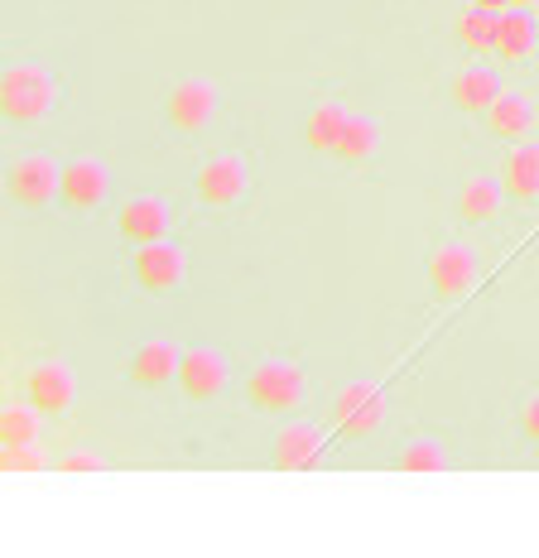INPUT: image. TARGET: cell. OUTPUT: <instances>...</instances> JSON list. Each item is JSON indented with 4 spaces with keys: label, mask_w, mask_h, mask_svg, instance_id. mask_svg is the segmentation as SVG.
Instances as JSON below:
<instances>
[{
    "label": "cell",
    "mask_w": 539,
    "mask_h": 558,
    "mask_svg": "<svg viewBox=\"0 0 539 558\" xmlns=\"http://www.w3.org/2000/svg\"><path fill=\"white\" fill-rule=\"evenodd\" d=\"M58 101H63V83L39 58H20V63H10L0 73V116L10 125H20V131L44 125L58 111Z\"/></svg>",
    "instance_id": "cell-1"
},
{
    "label": "cell",
    "mask_w": 539,
    "mask_h": 558,
    "mask_svg": "<svg viewBox=\"0 0 539 558\" xmlns=\"http://www.w3.org/2000/svg\"><path fill=\"white\" fill-rule=\"evenodd\" d=\"M241 395L255 414H299L309 400V376L289 356H261L241 380Z\"/></svg>",
    "instance_id": "cell-2"
},
{
    "label": "cell",
    "mask_w": 539,
    "mask_h": 558,
    "mask_svg": "<svg viewBox=\"0 0 539 558\" xmlns=\"http://www.w3.org/2000/svg\"><path fill=\"white\" fill-rule=\"evenodd\" d=\"M5 197L25 213H44V207L63 203V165L49 149H25L5 165Z\"/></svg>",
    "instance_id": "cell-3"
},
{
    "label": "cell",
    "mask_w": 539,
    "mask_h": 558,
    "mask_svg": "<svg viewBox=\"0 0 539 558\" xmlns=\"http://www.w3.org/2000/svg\"><path fill=\"white\" fill-rule=\"evenodd\" d=\"M251 193V165L241 149H213L207 159H197L193 169V197L207 213H231Z\"/></svg>",
    "instance_id": "cell-4"
},
{
    "label": "cell",
    "mask_w": 539,
    "mask_h": 558,
    "mask_svg": "<svg viewBox=\"0 0 539 558\" xmlns=\"http://www.w3.org/2000/svg\"><path fill=\"white\" fill-rule=\"evenodd\" d=\"M385 414H391V400H385L381 380H367V376L347 380L333 395V410H327V418H333V428L343 438H371L385 424Z\"/></svg>",
    "instance_id": "cell-5"
},
{
    "label": "cell",
    "mask_w": 539,
    "mask_h": 558,
    "mask_svg": "<svg viewBox=\"0 0 539 558\" xmlns=\"http://www.w3.org/2000/svg\"><path fill=\"white\" fill-rule=\"evenodd\" d=\"M189 279V251L179 246V241H145V246H135L131 255V284L140 294L149 299H164L173 294V289Z\"/></svg>",
    "instance_id": "cell-6"
},
{
    "label": "cell",
    "mask_w": 539,
    "mask_h": 558,
    "mask_svg": "<svg viewBox=\"0 0 539 558\" xmlns=\"http://www.w3.org/2000/svg\"><path fill=\"white\" fill-rule=\"evenodd\" d=\"M477 251L467 246V241L458 236H443V241H433L429 255H424V279H429V294L433 299H463V294H472V284H477Z\"/></svg>",
    "instance_id": "cell-7"
},
{
    "label": "cell",
    "mask_w": 539,
    "mask_h": 558,
    "mask_svg": "<svg viewBox=\"0 0 539 558\" xmlns=\"http://www.w3.org/2000/svg\"><path fill=\"white\" fill-rule=\"evenodd\" d=\"M217 116V83L213 77H179L164 97V121L173 135H203Z\"/></svg>",
    "instance_id": "cell-8"
},
{
    "label": "cell",
    "mask_w": 539,
    "mask_h": 558,
    "mask_svg": "<svg viewBox=\"0 0 539 558\" xmlns=\"http://www.w3.org/2000/svg\"><path fill=\"white\" fill-rule=\"evenodd\" d=\"M20 390L44 414H68L77 404V371L63 356H44V362H29L20 371Z\"/></svg>",
    "instance_id": "cell-9"
},
{
    "label": "cell",
    "mask_w": 539,
    "mask_h": 558,
    "mask_svg": "<svg viewBox=\"0 0 539 558\" xmlns=\"http://www.w3.org/2000/svg\"><path fill=\"white\" fill-rule=\"evenodd\" d=\"M179 362H183L179 337L149 332L145 342L125 356V380L140 386V390H164V386H173V380H179Z\"/></svg>",
    "instance_id": "cell-10"
},
{
    "label": "cell",
    "mask_w": 539,
    "mask_h": 558,
    "mask_svg": "<svg viewBox=\"0 0 539 558\" xmlns=\"http://www.w3.org/2000/svg\"><path fill=\"white\" fill-rule=\"evenodd\" d=\"M173 386L183 390V400H193V404H207V400H217L221 390L231 386V362L217 352V347H183V362H179V380Z\"/></svg>",
    "instance_id": "cell-11"
},
{
    "label": "cell",
    "mask_w": 539,
    "mask_h": 558,
    "mask_svg": "<svg viewBox=\"0 0 539 558\" xmlns=\"http://www.w3.org/2000/svg\"><path fill=\"white\" fill-rule=\"evenodd\" d=\"M270 458H275L279 472H313L327 458V428L313 424V418H285Z\"/></svg>",
    "instance_id": "cell-12"
},
{
    "label": "cell",
    "mask_w": 539,
    "mask_h": 558,
    "mask_svg": "<svg viewBox=\"0 0 539 558\" xmlns=\"http://www.w3.org/2000/svg\"><path fill=\"white\" fill-rule=\"evenodd\" d=\"M169 227H173V207H169V197H159V193H131L116 207V231H121L131 246L164 241Z\"/></svg>",
    "instance_id": "cell-13"
},
{
    "label": "cell",
    "mask_w": 539,
    "mask_h": 558,
    "mask_svg": "<svg viewBox=\"0 0 539 558\" xmlns=\"http://www.w3.org/2000/svg\"><path fill=\"white\" fill-rule=\"evenodd\" d=\"M111 193V169L101 155H73L63 165V207L68 213H97Z\"/></svg>",
    "instance_id": "cell-14"
},
{
    "label": "cell",
    "mask_w": 539,
    "mask_h": 558,
    "mask_svg": "<svg viewBox=\"0 0 539 558\" xmlns=\"http://www.w3.org/2000/svg\"><path fill=\"white\" fill-rule=\"evenodd\" d=\"M506 203H511V193L501 183V173H467L458 183V197H453V213L467 227H491V222H501Z\"/></svg>",
    "instance_id": "cell-15"
},
{
    "label": "cell",
    "mask_w": 539,
    "mask_h": 558,
    "mask_svg": "<svg viewBox=\"0 0 539 558\" xmlns=\"http://www.w3.org/2000/svg\"><path fill=\"white\" fill-rule=\"evenodd\" d=\"M501 92H506V83H501L496 68L472 63V58H467L463 68H453V77H448V101H453V111H463V116H487Z\"/></svg>",
    "instance_id": "cell-16"
},
{
    "label": "cell",
    "mask_w": 539,
    "mask_h": 558,
    "mask_svg": "<svg viewBox=\"0 0 539 558\" xmlns=\"http://www.w3.org/2000/svg\"><path fill=\"white\" fill-rule=\"evenodd\" d=\"M535 49H539V20H535V10H520V5L501 10V15H496V44H491V58H496V63H506V68H525L535 58Z\"/></svg>",
    "instance_id": "cell-17"
},
{
    "label": "cell",
    "mask_w": 539,
    "mask_h": 558,
    "mask_svg": "<svg viewBox=\"0 0 539 558\" xmlns=\"http://www.w3.org/2000/svg\"><path fill=\"white\" fill-rule=\"evenodd\" d=\"M501 183H506L511 203L520 207H535L539 203V135H525L506 145V155H501Z\"/></svg>",
    "instance_id": "cell-18"
},
{
    "label": "cell",
    "mask_w": 539,
    "mask_h": 558,
    "mask_svg": "<svg viewBox=\"0 0 539 558\" xmlns=\"http://www.w3.org/2000/svg\"><path fill=\"white\" fill-rule=\"evenodd\" d=\"M535 121H539L535 97H530V92H520V87H506L496 101H491V111L482 116L487 135L501 140V145H515V140H525V135L535 131Z\"/></svg>",
    "instance_id": "cell-19"
},
{
    "label": "cell",
    "mask_w": 539,
    "mask_h": 558,
    "mask_svg": "<svg viewBox=\"0 0 539 558\" xmlns=\"http://www.w3.org/2000/svg\"><path fill=\"white\" fill-rule=\"evenodd\" d=\"M347 121H351L347 101H337V97L313 101L309 116H303V145H309L313 155H337V140H343Z\"/></svg>",
    "instance_id": "cell-20"
},
{
    "label": "cell",
    "mask_w": 539,
    "mask_h": 558,
    "mask_svg": "<svg viewBox=\"0 0 539 558\" xmlns=\"http://www.w3.org/2000/svg\"><path fill=\"white\" fill-rule=\"evenodd\" d=\"M376 155H381V125L371 121L367 111H351V121H347L343 140H337L333 159H343L347 169H361V165H371Z\"/></svg>",
    "instance_id": "cell-21"
},
{
    "label": "cell",
    "mask_w": 539,
    "mask_h": 558,
    "mask_svg": "<svg viewBox=\"0 0 539 558\" xmlns=\"http://www.w3.org/2000/svg\"><path fill=\"white\" fill-rule=\"evenodd\" d=\"M44 414L34 400H5V410H0V444H39L44 438Z\"/></svg>",
    "instance_id": "cell-22"
},
{
    "label": "cell",
    "mask_w": 539,
    "mask_h": 558,
    "mask_svg": "<svg viewBox=\"0 0 539 558\" xmlns=\"http://www.w3.org/2000/svg\"><path fill=\"white\" fill-rule=\"evenodd\" d=\"M453 39H458V49L467 58H487L491 44H496V15H487V10H477V5H463L458 20H453Z\"/></svg>",
    "instance_id": "cell-23"
},
{
    "label": "cell",
    "mask_w": 539,
    "mask_h": 558,
    "mask_svg": "<svg viewBox=\"0 0 539 558\" xmlns=\"http://www.w3.org/2000/svg\"><path fill=\"white\" fill-rule=\"evenodd\" d=\"M395 468L400 472H443L448 468V448L439 444V438H429V434H415V438H405L400 452H395Z\"/></svg>",
    "instance_id": "cell-24"
},
{
    "label": "cell",
    "mask_w": 539,
    "mask_h": 558,
    "mask_svg": "<svg viewBox=\"0 0 539 558\" xmlns=\"http://www.w3.org/2000/svg\"><path fill=\"white\" fill-rule=\"evenodd\" d=\"M0 448H5L0 452V472H44V468H53L44 438L39 444H0Z\"/></svg>",
    "instance_id": "cell-25"
},
{
    "label": "cell",
    "mask_w": 539,
    "mask_h": 558,
    "mask_svg": "<svg viewBox=\"0 0 539 558\" xmlns=\"http://www.w3.org/2000/svg\"><path fill=\"white\" fill-rule=\"evenodd\" d=\"M53 468L58 472H107V452H97V448H68V452H58V458H53Z\"/></svg>",
    "instance_id": "cell-26"
},
{
    "label": "cell",
    "mask_w": 539,
    "mask_h": 558,
    "mask_svg": "<svg viewBox=\"0 0 539 558\" xmlns=\"http://www.w3.org/2000/svg\"><path fill=\"white\" fill-rule=\"evenodd\" d=\"M515 428H520V434L530 438V444L539 438V390H535V395H525V400H520V410H515Z\"/></svg>",
    "instance_id": "cell-27"
},
{
    "label": "cell",
    "mask_w": 539,
    "mask_h": 558,
    "mask_svg": "<svg viewBox=\"0 0 539 558\" xmlns=\"http://www.w3.org/2000/svg\"><path fill=\"white\" fill-rule=\"evenodd\" d=\"M467 5L487 10V15H501V10H511V0H467Z\"/></svg>",
    "instance_id": "cell-28"
},
{
    "label": "cell",
    "mask_w": 539,
    "mask_h": 558,
    "mask_svg": "<svg viewBox=\"0 0 539 558\" xmlns=\"http://www.w3.org/2000/svg\"><path fill=\"white\" fill-rule=\"evenodd\" d=\"M511 5H520V10H539V0H511Z\"/></svg>",
    "instance_id": "cell-29"
},
{
    "label": "cell",
    "mask_w": 539,
    "mask_h": 558,
    "mask_svg": "<svg viewBox=\"0 0 539 558\" xmlns=\"http://www.w3.org/2000/svg\"><path fill=\"white\" fill-rule=\"evenodd\" d=\"M535 462H539V438H535Z\"/></svg>",
    "instance_id": "cell-30"
}]
</instances>
